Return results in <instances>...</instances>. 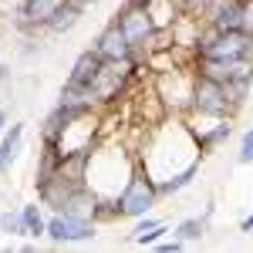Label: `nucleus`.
Wrapping results in <instances>:
<instances>
[{
	"mask_svg": "<svg viewBox=\"0 0 253 253\" xmlns=\"http://www.w3.org/2000/svg\"><path fill=\"white\" fill-rule=\"evenodd\" d=\"M159 199H162V193H159L156 175L142 162H135V172L128 175V182L108 199V213H112V219H138V216L152 213Z\"/></svg>",
	"mask_w": 253,
	"mask_h": 253,
	"instance_id": "obj_1",
	"label": "nucleus"
},
{
	"mask_svg": "<svg viewBox=\"0 0 253 253\" xmlns=\"http://www.w3.org/2000/svg\"><path fill=\"white\" fill-rule=\"evenodd\" d=\"M196 61H253V31H216L210 24L199 27L193 47Z\"/></svg>",
	"mask_w": 253,
	"mask_h": 253,
	"instance_id": "obj_2",
	"label": "nucleus"
},
{
	"mask_svg": "<svg viewBox=\"0 0 253 253\" xmlns=\"http://www.w3.org/2000/svg\"><path fill=\"white\" fill-rule=\"evenodd\" d=\"M233 112H236V101L230 98L226 84L196 71L193 95H189V112H186L182 118H203V122H213V118H233Z\"/></svg>",
	"mask_w": 253,
	"mask_h": 253,
	"instance_id": "obj_3",
	"label": "nucleus"
},
{
	"mask_svg": "<svg viewBox=\"0 0 253 253\" xmlns=\"http://www.w3.org/2000/svg\"><path fill=\"white\" fill-rule=\"evenodd\" d=\"M135 71H138L135 61H105V68H101L98 81L91 84V98H95L98 108L115 105L118 98L128 91V84H132V78H135Z\"/></svg>",
	"mask_w": 253,
	"mask_h": 253,
	"instance_id": "obj_4",
	"label": "nucleus"
},
{
	"mask_svg": "<svg viewBox=\"0 0 253 253\" xmlns=\"http://www.w3.org/2000/svg\"><path fill=\"white\" fill-rule=\"evenodd\" d=\"M112 17L118 20V27L125 31V38H128V44L135 47V51H142L145 44H149V38L156 34V17H152V10L149 7H142V3H122Z\"/></svg>",
	"mask_w": 253,
	"mask_h": 253,
	"instance_id": "obj_5",
	"label": "nucleus"
},
{
	"mask_svg": "<svg viewBox=\"0 0 253 253\" xmlns=\"http://www.w3.org/2000/svg\"><path fill=\"white\" fill-rule=\"evenodd\" d=\"M95 219H84V216H75V213H51L47 216V240L51 243H88V240H95Z\"/></svg>",
	"mask_w": 253,
	"mask_h": 253,
	"instance_id": "obj_6",
	"label": "nucleus"
},
{
	"mask_svg": "<svg viewBox=\"0 0 253 253\" xmlns=\"http://www.w3.org/2000/svg\"><path fill=\"white\" fill-rule=\"evenodd\" d=\"M199 17L216 31H243V0H199Z\"/></svg>",
	"mask_w": 253,
	"mask_h": 253,
	"instance_id": "obj_7",
	"label": "nucleus"
},
{
	"mask_svg": "<svg viewBox=\"0 0 253 253\" xmlns=\"http://www.w3.org/2000/svg\"><path fill=\"white\" fill-rule=\"evenodd\" d=\"M91 47H95L105 61H132V54H135V47L128 44V38H125V31L118 27L115 17H108V24H105V27L98 31V38L91 41Z\"/></svg>",
	"mask_w": 253,
	"mask_h": 253,
	"instance_id": "obj_8",
	"label": "nucleus"
},
{
	"mask_svg": "<svg viewBox=\"0 0 253 253\" xmlns=\"http://www.w3.org/2000/svg\"><path fill=\"white\" fill-rule=\"evenodd\" d=\"M101 68H105V58L98 54L95 47H84L78 58H75V64H71L64 84H68V88H78V91H91V84L98 81Z\"/></svg>",
	"mask_w": 253,
	"mask_h": 253,
	"instance_id": "obj_9",
	"label": "nucleus"
},
{
	"mask_svg": "<svg viewBox=\"0 0 253 253\" xmlns=\"http://www.w3.org/2000/svg\"><path fill=\"white\" fill-rule=\"evenodd\" d=\"M193 132H196L199 156H213L223 142H230V135H233V118H213L210 125H193Z\"/></svg>",
	"mask_w": 253,
	"mask_h": 253,
	"instance_id": "obj_10",
	"label": "nucleus"
},
{
	"mask_svg": "<svg viewBox=\"0 0 253 253\" xmlns=\"http://www.w3.org/2000/svg\"><path fill=\"white\" fill-rule=\"evenodd\" d=\"M64 3H68V0H20L17 14L27 20L34 31H44V27L51 24V17L58 14Z\"/></svg>",
	"mask_w": 253,
	"mask_h": 253,
	"instance_id": "obj_11",
	"label": "nucleus"
},
{
	"mask_svg": "<svg viewBox=\"0 0 253 253\" xmlns=\"http://www.w3.org/2000/svg\"><path fill=\"white\" fill-rule=\"evenodd\" d=\"M24 152V122H14L10 128H3L0 138V172H7Z\"/></svg>",
	"mask_w": 253,
	"mask_h": 253,
	"instance_id": "obj_12",
	"label": "nucleus"
},
{
	"mask_svg": "<svg viewBox=\"0 0 253 253\" xmlns=\"http://www.w3.org/2000/svg\"><path fill=\"white\" fill-rule=\"evenodd\" d=\"M81 17H84V7H81V3H75V0H68L58 14L51 17V24H47L44 31H47V34H71V31L81 24Z\"/></svg>",
	"mask_w": 253,
	"mask_h": 253,
	"instance_id": "obj_13",
	"label": "nucleus"
},
{
	"mask_svg": "<svg viewBox=\"0 0 253 253\" xmlns=\"http://www.w3.org/2000/svg\"><path fill=\"white\" fill-rule=\"evenodd\" d=\"M196 175H199V159H196V162H189L186 169H179V172L159 179V193H162V199H166V196H179L182 189H189Z\"/></svg>",
	"mask_w": 253,
	"mask_h": 253,
	"instance_id": "obj_14",
	"label": "nucleus"
},
{
	"mask_svg": "<svg viewBox=\"0 0 253 253\" xmlns=\"http://www.w3.org/2000/svg\"><path fill=\"white\" fill-rule=\"evenodd\" d=\"M206 223H210L206 216H186L172 226V236H179L182 243H199L206 236Z\"/></svg>",
	"mask_w": 253,
	"mask_h": 253,
	"instance_id": "obj_15",
	"label": "nucleus"
},
{
	"mask_svg": "<svg viewBox=\"0 0 253 253\" xmlns=\"http://www.w3.org/2000/svg\"><path fill=\"white\" fill-rule=\"evenodd\" d=\"M20 216H24V230L31 240H41V236H47V216L41 213L38 203H24L20 206Z\"/></svg>",
	"mask_w": 253,
	"mask_h": 253,
	"instance_id": "obj_16",
	"label": "nucleus"
},
{
	"mask_svg": "<svg viewBox=\"0 0 253 253\" xmlns=\"http://www.w3.org/2000/svg\"><path fill=\"white\" fill-rule=\"evenodd\" d=\"M0 233L7 236H27V230H24V216H20V210H7V213H0Z\"/></svg>",
	"mask_w": 253,
	"mask_h": 253,
	"instance_id": "obj_17",
	"label": "nucleus"
},
{
	"mask_svg": "<svg viewBox=\"0 0 253 253\" xmlns=\"http://www.w3.org/2000/svg\"><path fill=\"white\" fill-rule=\"evenodd\" d=\"M166 233H169V223L162 219V223H159V226H152L149 233H135V236H128V243H135V247H156V243H159V240H162Z\"/></svg>",
	"mask_w": 253,
	"mask_h": 253,
	"instance_id": "obj_18",
	"label": "nucleus"
},
{
	"mask_svg": "<svg viewBox=\"0 0 253 253\" xmlns=\"http://www.w3.org/2000/svg\"><path fill=\"white\" fill-rule=\"evenodd\" d=\"M236 162L240 166H253V125L240 135V149H236Z\"/></svg>",
	"mask_w": 253,
	"mask_h": 253,
	"instance_id": "obj_19",
	"label": "nucleus"
},
{
	"mask_svg": "<svg viewBox=\"0 0 253 253\" xmlns=\"http://www.w3.org/2000/svg\"><path fill=\"white\" fill-rule=\"evenodd\" d=\"M182 247H186V243H182L179 236H172V240H166V236H162V240L156 243V250H159V253H179Z\"/></svg>",
	"mask_w": 253,
	"mask_h": 253,
	"instance_id": "obj_20",
	"label": "nucleus"
},
{
	"mask_svg": "<svg viewBox=\"0 0 253 253\" xmlns=\"http://www.w3.org/2000/svg\"><path fill=\"white\" fill-rule=\"evenodd\" d=\"M243 31H253V0H243Z\"/></svg>",
	"mask_w": 253,
	"mask_h": 253,
	"instance_id": "obj_21",
	"label": "nucleus"
},
{
	"mask_svg": "<svg viewBox=\"0 0 253 253\" xmlns=\"http://www.w3.org/2000/svg\"><path fill=\"white\" fill-rule=\"evenodd\" d=\"M240 233H253V210L243 216V223H240Z\"/></svg>",
	"mask_w": 253,
	"mask_h": 253,
	"instance_id": "obj_22",
	"label": "nucleus"
},
{
	"mask_svg": "<svg viewBox=\"0 0 253 253\" xmlns=\"http://www.w3.org/2000/svg\"><path fill=\"white\" fill-rule=\"evenodd\" d=\"M3 128H7V112H3V105H0V135H3Z\"/></svg>",
	"mask_w": 253,
	"mask_h": 253,
	"instance_id": "obj_23",
	"label": "nucleus"
},
{
	"mask_svg": "<svg viewBox=\"0 0 253 253\" xmlns=\"http://www.w3.org/2000/svg\"><path fill=\"white\" fill-rule=\"evenodd\" d=\"M75 3H81V7L88 10V7H95V3H101V0H75Z\"/></svg>",
	"mask_w": 253,
	"mask_h": 253,
	"instance_id": "obj_24",
	"label": "nucleus"
},
{
	"mask_svg": "<svg viewBox=\"0 0 253 253\" xmlns=\"http://www.w3.org/2000/svg\"><path fill=\"white\" fill-rule=\"evenodd\" d=\"M128 3H142V7H149V3H152V0H128Z\"/></svg>",
	"mask_w": 253,
	"mask_h": 253,
	"instance_id": "obj_25",
	"label": "nucleus"
},
{
	"mask_svg": "<svg viewBox=\"0 0 253 253\" xmlns=\"http://www.w3.org/2000/svg\"><path fill=\"white\" fill-rule=\"evenodd\" d=\"M250 98H253V91H250Z\"/></svg>",
	"mask_w": 253,
	"mask_h": 253,
	"instance_id": "obj_26",
	"label": "nucleus"
}]
</instances>
